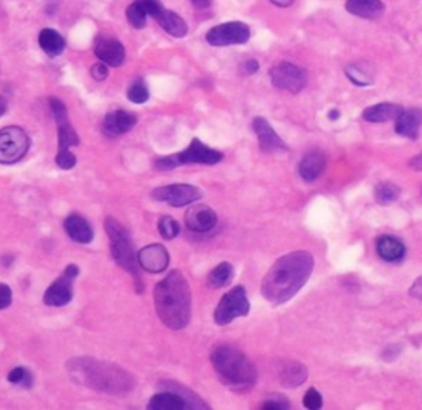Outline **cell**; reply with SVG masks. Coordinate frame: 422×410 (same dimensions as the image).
I'll use <instances>...</instances> for the list:
<instances>
[{
    "label": "cell",
    "mask_w": 422,
    "mask_h": 410,
    "mask_svg": "<svg viewBox=\"0 0 422 410\" xmlns=\"http://www.w3.org/2000/svg\"><path fill=\"white\" fill-rule=\"evenodd\" d=\"M314 264V256L307 250H293L279 257L261 284L263 297L272 305L289 302L310 279Z\"/></svg>",
    "instance_id": "obj_1"
},
{
    "label": "cell",
    "mask_w": 422,
    "mask_h": 410,
    "mask_svg": "<svg viewBox=\"0 0 422 410\" xmlns=\"http://www.w3.org/2000/svg\"><path fill=\"white\" fill-rule=\"evenodd\" d=\"M149 409L152 410H182L190 409L188 402L175 390H167V393L157 394L150 399Z\"/></svg>",
    "instance_id": "obj_26"
},
{
    "label": "cell",
    "mask_w": 422,
    "mask_h": 410,
    "mask_svg": "<svg viewBox=\"0 0 422 410\" xmlns=\"http://www.w3.org/2000/svg\"><path fill=\"white\" fill-rule=\"evenodd\" d=\"M401 197V188L398 185L389 183V181H383L374 188V199L379 204H389L398 202Z\"/></svg>",
    "instance_id": "obj_31"
},
{
    "label": "cell",
    "mask_w": 422,
    "mask_h": 410,
    "mask_svg": "<svg viewBox=\"0 0 422 410\" xmlns=\"http://www.w3.org/2000/svg\"><path fill=\"white\" fill-rule=\"evenodd\" d=\"M270 81L277 89L287 91V93L297 94L309 83V75L304 68L293 65L289 61H281L274 65L269 71Z\"/></svg>",
    "instance_id": "obj_9"
},
{
    "label": "cell",
    "mask_w": 422,
    "mask_h": 410,
    "mask_svg": "<svg viewBox=\"0 0 422 410\" xmlns=\"http://www.w3.org/2000/svg\"><path fill=\"white\" fill-rule=\"evenodd\" d=\"M201 197H203V193H201L200 188H196L194 185H183V183L160 186V188L152 191V198L155 202L165 203L173 208H182V206H188V204H194L195 202L201 199Z\"/></svg>",
    "instance_id": "obj_11"
},
{
    "label": "cell",
    "mask_w": 422,
    "mask_h": 410,
    "mask_svg": "<svg viewBox=\"0 0 422 410\" xmlns=\"http://www.w3.org/2000/svg\"><path fill=\"white\" fill-rule=\"evenodd\" d=\"M233 275H235V268H233L231 264L221 262L208 273L206 284H208L211 289H219V287L228 285L229 282L233 280Z\"/></svg>",
    "instance_id": "obj_29"
},
{
    "label": "cell",
    "mask_w": 422,
    "mask_h": 410,
    "mask_svg": "<svg viewBox=\"0 0 422 410\" xmlns=\"http://www.w3.org/2000/svg\"><path fill=\"white\" fill-rule=\"evenodd\" d=\"M242 70H245L246 75H254V73H258L259 70V63L256 60H247L245 66H242Z\"/></svg>",
    "instance_id": "obj_42"
},
{
    "label": "cell",
    "mask_w": 422,
    "mask_h": 410,
    "mask_svg": "<svg viewBox=\"0 0 422 410\" xmlns=\"http://www.w3.org/2000/svg\"><path fill=\"white\" fill-rule=\"evenodd\" d=\"M376 252L386 262H398L406 256V245L394 236H381L376 241Z\"/></svg>",
    "instance_id": "obj_24"
},
{
    "label": "cell",
    "mask_w": 422,
    "mask_h": 410,
    "mask_svg": "<svg viewBox=\"0 0 422 410\" xmlns=\"http://www.w3.org/2000/svg\"><path fill=\"white\" fill-rule=\"evenodd\" d=\"M6 112H7V101L0 96V117H2Z\"/></svg>",
    "instance_id": "obj_46"
},
{
    "label": "cell",
    "mask_w": 422,
    "mask_h": 410,
    "mask_svg": "<svg viewBox=\"0 0 422 410\" xmlns=\"http://www.w3.org/2000/svg\"><path fill=\"white\" fill-rule=\"evenodd\" d=\"M307 381V367L304 364L297 363V361H291L286 364V367L282 369L281 372V382L286 387H299L304 384Z\"/></svg>",
    "instance_id": "obj_28"
},
{
    "label": "cell",
    "mask_w": 422,
    "mask_h": 410,
    "mask_svg": "<svg viewBox=\"0 0 422 410\" xmlns=\"http://www.w3.org/2000/svg\"><path fill=\"white\" fill-rule=\"evenodd\" d=\"M106 232H108L109 241H111V254L112 259L121 266L124 271H127L134 275L137 282H140L139 275V262H137V254L132 245L131 236L121 222L114 218H108L104 221Z\"/></svg>",
    "instance_id": "obj_5"
},
{
    "label": "cell",
    "mask_w": 422,
    "mask_h": 410,
    "mask_svg": "<svg viewBox=\"0 0 422 410\" xmlns=\"http://www.w3.org/2000/svg\"><path fill=\"white\" fill-rule=\"evenodd\" d=\"M94 54L99 58V61L112 68L121 66L126 60V50H124L122 43L116 38H111V36H101L96 42Z\"/></svg>",
    "instance_id": "obj_18"
},
{
    "label": "cell",
    "mask_w": 422,
    "mask_h": 410,
    "mask_svg": "<svg viewBox=\"0 0 422 410\" xmlns=\"http://www.w3.org/2000/svg\"><path fill=\"white\" fill-rule=\"evenodd\" d=\"M30 149V137L20 127L10 126L0 130V163L13 165L25 157Z\"/></svg>",
    "instance_id": "obj_7"
},
{
    "label": "cell",
    "mask_w": 422,
    "mask_h": 410,
    "mask_svg": "<svg viewBox=\"0 0 422 410\" xmlns=\"http://www.w3.org/2000/svg\"><path fill=\"white\" fill-rule=\"evenodd\" d=\"M109 71H108V65L106 63H96V65L91 68V76L94 77L96 81H104L106 77H108Z\"/></svg>",
    "instance_id": "obj_40"
},
{
    "label": "cell",
    "mask_w": 422,
    "mask_h": 410,
    "mask_svg": "<svg viewBox=\"0 0 422 410\" xmlns=\"http://www.w3.org/2000/svg\"><path fill=\"white\" fill-rule=\"evenodd\" d=\"M338 117H340V112L337 111V109H333V111H330V114H328V119H332V121H337Z\"/></svg>",
    "instance_id": "obj_47"
},
{
    "label": "cell",
    "mask_w": 422,
    "mask_h": 410,
    "mask_svg": "<svg viewBox=\"0 0 422 410\" xmlns=\"http://www.w3.org/2000/svg\"><path fill=\"white\" fill-rule=\"evenodd\" d=\"M38 43H40L41 50H43V52L52 58L59 56V54L63 53V50H65V47H66L65 38H63V36L53 29H43V30H41L40 35H38Z\"/></svg>",
    "instance_id": "obj_27"
},
{
    "label": "cell",
    "mask_w": 422,
    "mask_h": 410,
    "mask_svg": "<svg viewBox=\"0 0 422 410\" xmlns=\"http://www.w3.org/2000/svg\"><path fill=\"white\" fill-rule=\"evenodd\" d=\"M409 294L412 295L414 298H419L422 300V277H419L414 284H412V287L409 289Z\"/></svg>",
    "instance_id": "obj_41"
},
{
    "label": "cell",
    "mask_w": 422,
    "mask_h": 410,
    "mask_svg": "<svg viewBox=\"0 0 422 410\" xmlns=\"http://www.w3.org/2000/svg\"><path fill=\"white\" fill-rule=\"evenodd\" d=\"M68 367H70L75 379L82 382L85 386L93 387L96 390H103V393L122 394L134 387L132 376L116 364L82 358L71 359L68 363Z\"/></svg>",
    "instance_id": "obj_3"
},
{
    "label": "cell",
    "mask_w": 422,
    "mask_h": 410,
    "mask_svg": "<svg viewBox=\"0 0 422 410\" xmlns=\"http://www.w3.org/2000/svg\"><path fill=\"white\" fill-rule=\"evenodd\" d=\"M249 308L251 305L245 287L238 285L219 300L218 307L214 310V323L219 326H226L236 318L246 317L249 313Z\"/></svg>",
    "instance_id": "obj_8"
},
{
    "label": "cell",
    "mask_w": 422,
    "mask_h": 410,
    "mask_svg": "<svg viewBox=\"0 0 422 410\" xmlns=\"http://www.w3.org/2000/svg\"><path fill=\"white\" fill-rule=\"evenodd\" d=\"M168 250L162 244H149L137 252V262L142 271L160 273L168 267Z\"/></svg>",
    "instance_id": "obj_15"
},
{
    "label": "cell",
    "mask_w": 422,
    "mask_h": 410,
    "mask_svg": "<svg viewBox=\"0 0 422 410\" xmlns=\"http://www.w3.org/2000/svg\"><path fill=\"white\" fill-rule=\"evenodd\" d=\"M136 114L119 109V111H112L106 116L103 122V130L108 137H119L127 134L136 126Z\"/></svg>",
    "instance_id": "obj_19"
},
{
    "label": "cell",
    "mask_w": 422,
    "mask_h": 410,
    "mask_svg": "<svg viewBox=\"0 0 422 410\" xmlns=\"http://www.w3.org/2000/svg\"><path fill=\"white\" fill-rule=\"evenodd\" d=\"M65 231L70 238L78 244H89L94 238L93 227L80 214H71L65 220Z\"/></svg>",
    "instance_id": "obj_22"
},
{
    "label": "cell",
    "mask_w": 422,
    "mask_h": 410,
    "mask_svg": "<svg viewBox=\"0 0 422 410\" xmlns=\"http://www.w3.org/2000/svg\"><path fill=\"white\" fill-rule=\"evenodd\" d=\"M142 3H144L147 13L155 18L157 24L162 26L168 35L175 36V38H182V36L188 33L187 22L183 20L178 13L165 8L162 3H160V0H142Z\"/></svg>",
    "instance_id": "obj_13"
},
{
    "label": "cell",
    "mask_w": 422,
    "mask_h": 410,
    "mask_svg": "<svg viewBox=\"0 0 422 410\" xmlns=\"http://www.w3.org/2000/svg\"><path fill=\"white\" fill-rule=\"evenodd\" d=\"M402 111H405V109L398 106V104H391V102L374 104V106H370L365 109L363 119L366 122H373V124H381V122L396 121L402 114Z\"/></svg>",
    "instance_id": "obj_23"
},
{
    "label": "cell",
    "mask_w": 422,
    "mask_h": 410,
    "mask_svg": "<svg viewBox=\"0 0 422 410\" xmlns=\"http://www.w3.org/2000/svg\"><path fill=\"white\" fill-rule=\"evenodd\" d=\"M261 409H270V410H286V409H291V404H289L286 399L277 397V399H269V400H264V404L261 405Z\"/></svg>",
    "instance_id": "obj_38"
},
{
    "label": "cell",
    "mask_w": 422,
    "mask_h": 410,
    "mask_svg": "<svg viewBox=\"0 0 422 410\" xmlns=\"http://www.w3.org/2000/svg\"><path fill=\"white\" fill-rule=\"evenodd\" d=\"M191 3L198 10H203V8H208L211 6V0H191Z\"/></svg>",
    "instance_id": "obj_44"
},
{
    "label": "cell",
    "mask_w": 422,
    "mask_h": 410,
    "mask_svg": "<svg viewBox=\"0 0 422 410\" xmlns=\"http://www.w3.org/2000/svg\"><path fill=\"white\" fill-rule=\"evenodd\" d=\"M157 315L165 326L183 330L191 318V291L180 271H172L154 290Z\"/></svg>",
    "instance_id": "obj_2"
},
{
    "label": "cell",
    "mask_w": 422,
    "mask_h": 410,
    "mask_svg": "<svg viewBox=\"0 0 422 410\" xmlns=\"http://www.w3.org/2000/svg\"><path fill=\"white\" fill-rule=\"evenodd\" d=\"M251 126L254 134L258 135L259 147L264 153L287 152V145L284 144V140L277 135V132L272 129V126H270L264 117H256Z\"/></svg>",
    "instance_id": "obj_16"
},
{
    "label": "cell",
    "mask_w": 422,
    "mask_h": 410,
    "mask_svg": "<svg viewBox=\"0 0 422 410\" xmlns=\"http://www.w3.org/2000/svg\"><path fill=\"white\" fill-rule=\"evenodd\" d=\"M12 303V289L6 284H0V310L10 307Z\"/></svg>",
    "instance_id": "obj_39"
},
{
    "label": "cell",
    "mask_w": 422,
    "mask_h": 410,
    "mask_svg": "<svg viewBox=\"0 0 422 410\" xmlns=\"http://www.w3.org/2000/svg\"><path fill=\"white\" fill-rule=\"evenodd\" d=\"M126 17H127V20H129V24L134 26V29L140 30L147 25V17H149V13H147L144 3H142V0H136V2H132L131 6L127 7Z\"/></svg>",
    "instance_id": "obj_32"
},
{
    "label": "cell",
    "mask_w": 422,
    "mask_h": 410,
    "mask_svg": "<svg viewBox=\"0 0 422 410\" xmlns=\"http://www.w3.org/2000/svg\"><path fill=\"white\" fill-rule=\"evenodd\" d=\"M50 109H52L58 129V152H70L71 147L80 145V137H78L76 130L73 129L65 102L59 101L58 98H50Z\"/></svg>",
    "instance_id": "obj_12"
},
{
    "label": "cell",
    "mask_w": 422,
    "mask_h": 410,
    "mask_svg": "<svg viewBox=\"0 0 422 410\" xmlns=\"http://www.w3.org/2000/svg\"><path fill=\"white\" fill-rule=\"evenodd\" d=\"M325 165H327V157L322 152H316V150L309 152L299 162L300 179L307 181V183H312V181L320 179V175L325 170Z\"/></svg>",
    "instance_id": "obj_21"
},
{
    "label": "cell",
    "mask_w": 422,
    "mask_h": 410,
    "mask_svg": "<svg viewBox=\"0 0 422 410\" xmlns=\"http://www.w3.org/2000/svg\"><path fill=\"white\" fill-rule=\"evenodd\" d=\"M322 405H323V397L319 390L314 389V387L307 390L304 395V407L310 409V410H316V409L322 407Z\"/></svg>",
    "instance_id": "obj_36"
},
{
    "label": "cell",
    "mask_w": 422,
    "mask_h": 410,
    "mask_svg": "<svg viewBox=\"0 0 422 410\" xmlns=\"http://www.w3.org/2000/svg\"><path fill=\"white\" fill-rule=\"evenodd\" d=\"M345 7L351 15L368 18V20L381 17L384 12V3L381 0H347Z\"/></svg>",
    "instance_id": "obj_25"
},
{
    "label": "cell",
    "mask_w": 422,
    "mask_h": 410,
    "mask_svg": "<svg viewBox=\"0 0 422 410\" xmlns=\"http://www.w3.org/2000/svg\"><path fill=\"white\" fill-rule=\"evenodd\" d=\"M409 167L416 172H422V152L409 160Z\"/></svg>",
    "instance_id": "obj_43"
},
{
    "label": "cell",
    "mask_w": 422,
    "mask_h": 410,
    "mask_svg": "<svg viewBox=\"0 0 422 410\" xmlns=\"http://www.w3.org/2000/svg\"><path fill=\"white\" fill-rule=\"evenodd\" d=\"M221 160V152L205 145L200 139H194L183 152L157 158L155 160V168L157 170H173V168L180 165H196V163H200V165H217Z\"/></svg>",
    "instance_id": "obj_6"
},
{
    "label": "cell",
    "mask_w": 422,
    "mask_h": 410,
    "mask_svg": "<svg viewBox=\"0 0 422 410\" xmlns=\"http://www.w3.org/2000/svg\"><path fill=\"white\" fill-rule=\"evenodd\" d=\"M217 213L206 204H194V206L190 204L185 213V225L194 232H208L217 226Z\"/></svg>",
    "instance_id": "obj_17"
},
{
    "label": "cell",
    "mask_w": 422,
    "mask_h": 410,
    "mask_svg": "<svg viewBox=\"0 0 422 410\" xmlns=\"http://www.w3.org/2000/svg\"><path fill=\"white\" fill-rule=\"evenodd\" d=\"M211 364L224 384L233 390H249L258 381L254 364L240 349L223 344L211 353Z\"/></svg>",
    "instance_id": "obj_4"
},
{
    "label": "cell",
    "mask_w": 422,
    "mask_h": 410,
    "mask_svg": "<svg viewBox=\"0 0 422 410\" xmlns=\"http://www.w3.org/2000/svg\"><path fill=\"white\" fill-rule=\"evenodd\" d=\"M251 30L242 22H226V24L213 26L206 33V42L211 47H231V45H245L249 42Z\"/></svg>",
    "instance_id": "obj_10"
},
{
    "label": "cell",
    "mask_w": 422,
    "mask_h": 410,
    "mask_svg": "<svg viewBox=\"0 0 422 410\" xmlns=\"http://www.w3.org/2000/svg\"><path fill=\"white\" fill-rule=\"evenodd\" d=\"M57 165L61 168V170H71L76 165V157L75 153L71 152H63V153H57V158H54Z\"/></svg>",
    "instance_id": "obj_37"
},
{
    "label": "cell",
    "mask_w": 422,
    "mask_h": 410,
    "mask_svg": "<svg viewBox=\"0 0 422 410\" xmlns=\"http://www.w3.org/2000/svg\"><path fill=\"white\" fill-rule=\"evenodd\" d=\"M80 273V268L75 264L68 266L65 272L48 287L43 295V302L50 307H65L73 300V280Z\"/></svg>",
    "instance_id": "obj_14"
},
{
    "label": "cell",
    "mask_w": 422,
    "mask_h": 410,
    "mask_svg": "<svg viewBox=\"0 0 422 410\" xmlns=\"http://www.w3.org/2000/svg\"><path fill=\"white\" fill-rule=\"evenodd\" d=\"M347 76L350 77V81L356 86H370L373 83V73H371L368 65H363V63H356V65H350L347 66Z\"/></svg>",
    "instance_id": "obj_30"
},
{
    "label": "cell",
    "mask_w": 422,
    "mask_h": 410,
    "mask_svg": "<svg viewBox=\"0 0 422 410\" xmlns=\"http://www.w3.org/2000/svg\"><path fill=\"white\" fill-rule=\"evenodd\" d=\"M7 379L10 381L12 384L22 386V387H25V389H30L31 384H34V376H31V372L25 367L12 369V371L8 372Z\"/></svg>",
    "instance_id": "obj_35"
},
{
    "label": "cell",
    "mask_w": 422,
    "mask_h": 410,
    "mask_svg": "<svg viewBox=\"0 0 422 410\" xmlns=\"http://www.w3.org/2000/svg\"><path fill=\"white\" fill-rule=\"evenodd\" d=\"M422 126V111L417 107H411L407 111H402L401 116L396 119L394 130L396 134L406 137V139L416 140L419 137V130Z\"/></svg>",
    "instance_id": "obj_20"
},
{
    "label": "cell",
    "mask_w": 422,
    "mask_h": 410,
    "mask_svg": "<svg viewBox=\"0 0 422 410\" xmlns=\"http://www.w3.org/2000/svg\"><path fill=\"white\" fill-rule=\"evenodd\" d=\"M149 88L142 79H137L134 84L127 89V99L134 104H144L149 101Z\"/></svg>",
    "instance_id": "obj_33"
},
{
    "label": "cell",
    "mask_w": 422,
    "mask_h": 410,
    "mask_svg": "<svg viewBox=\"0 0 422 410\" xmlns=\"http://www.w3.org/2000/svg\"><path fill=\"white\" fill-rule=\"evenodd\" d=\"M270 2L274 3L276 7H291L293 3V0H270Z\"/></svg>",
    "instance_id": "obj_45"
},
{
    "label": "cell",
    "mask_w": 422,
    "mask_h": 410,
    "mask_svg": "<svg viewBox=\"0 0 422 410\" xmlns=\"http://www.w3.org/2000/svg\"><path fill=\"white\" fill-rule=\"evenodd\" d=\"M159 232L163 239H173L180 234V225L172 216H162L159 221Z\"/></svg>",
    "instance_id": "obj_34"
}]
</instances>
